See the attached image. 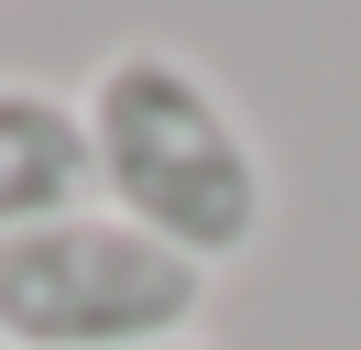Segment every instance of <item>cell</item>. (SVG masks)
<instances>
[{"label":"cell","mask_w":361,"mask_h":350,"mask_svg":"<svg viewBox=\"0 0 361 350\" xmlns=\"http://www.w3.org/2000/svg\"><path fill=\"white\" fill-rule=\"evenodd\" d=\"M77 121H88L99 208L132 219L142 241L186 252L197 274H219V262H241L252 241H263V219H274L263 143L241 131V109H230L186 55H164V44L99 55Z\"/></svg>","instance_id":"cell-1"},{"label":"cell","mask_w":361,"mask_h":350,"mask_svg":"<svg viewBox=\"0 0 361 350\" xmlns=\"http://www.w3.org/2000/svg\"><path fill=\"white\" fill-rule=\"evenodd\" d=\"M197 306H208V274L110 208L0 241V339L11 350H154V339H186Z\"/></svg>","instance_id":"cell-2"},{"label":"cell","mask_w":361,"mask_h":350,"mask_svg":"<svg viewBox=\"0 0 361 350\" xmlns=\"http://www.w3.org/2000/svg\"><path fill=\"white\" fill-rule=\"evenodd\" d=\"M88 197H99V175H88L77 99H55L33 77H0V241L44 230V219H77Z\"/></svg>","instance_id":"cell-3"},{"label":"cell","mask_w":361,"mask_h":350,"mask_svg":"<svg viewBox=\"0 0 361 350\" xmlns=\"http://www.w3.org/2000/svg\"><path fill=\"white\" fill-rule=\"evenodd\" d=\"M154 350H208V339H154Z\"/></svg>","instance_id":"cell-4"},{"label":"cell","mask_w":361,"mask_h":350,"mask_svg":"<svg viewBox=\"0 0 361 350\" xmlns=\"http://www.w3.org/2000/svg\"><path fill=\"white\" fill-rule=\"evenodd\" d=\"M0 350H11V339H0Z\"/></svg>","instance_id":"cell-5"}]
</instances>
